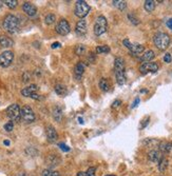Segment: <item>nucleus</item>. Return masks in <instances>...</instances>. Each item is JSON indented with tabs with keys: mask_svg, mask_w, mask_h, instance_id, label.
<instances>
[{
	"mask_svg": "<svg viewBox=\"0 0 172 176\" xmlns=\"http://www.w3.org/2000/svg\"><path fill=\"white\" fill-rule=\"evenodd\" d=\"M70 31H71V28H70L68 21L66 19L59 20V22L57 23V25H56V32H57L59 35L66 36L70 33Z\"/></svg>",
	"mask_w": 172,
	"mask_h": 176,
	"instance_id": "nucleus-10",
	"label": "nucleus"
},
{
	"mask_svg": "<svg viewBox=\"0 0 172 176\" xmlns=\"http://www.w3.org/2000/svg\"><path fill=\"white\" fill-rule=\"evenodd\" d=\"M3 3L7 5V7H9L10 9H15L18 4V1L17 0H4Z\"/></svg>",
	"mask_w": 172,
	"mask_h": 176,
	"instance_id": "nucleus-32",
	"label": "nucleus"
},
{
	"mask_svg": "<svg viewBox=\"0 0 172 176\" xmlns=\"http://www.w3.org/2000/svg\"><path fill=\"white\" fill-rule=\"evenodd\" d=\"M45 135H47V139L49 142H55L58 138L57 132H56L55 128L52 126H48L45 128Z\"/></svg>",
	"mask_w": 172,
	"mask_h": 176,
	"instance_id": "nucleus-11",
	"label": "nucleus"
},
{
	"mask_svg": "<svg viewBox=\"0 0 172 176\" xmlns=\"http://www.w3.org/2000/svg\"><path fill=\"white\" fill-rule=\"evenodd\" d=\"M55 92H56V94H58L59 96H64L67 93H68V91H67L66 86L58 83V84H56V86H55Z\"/></svg>",
	"mask_w": 172,
	"mask_h": 176,
	"instance_id": "nucleus-23",
	"label": "nucleus"
},
{
	"mask_svg": "<svg viewBox=\"0 0 172 176\" xmlns=\"http://www.w3.org/2000/svg\"><path fill=\"white\" fill-rule=\"evenodd\" d=\"M58 146H59V148H60L63 152H69L70 151V148L67 145H64V143H59Z\"/></svg>",
	"mask_w": 172,
	"mask_h": 176,
	"instance_id": "nucleus-39",
	"label": "nucleus"
},
{
	"mask_svg": "<svg viewBox=\"0 0 172 176\" xmlns=\"http://www.w3.org/2000/svg\"><path fill=\"white\" fill-rule=\"evenodd\" d=\"M18 176H26V173L21 172V173H20V174H18Z\"/></svg>",
	"mask_w": 172,
	"mask_h": 176,
	"instance_id": "nucleus-48",
	"label": "nucleus"
},
{
	"mask_svg": "<svg viewBox=\"0 0 172 176\" xmlns=\"http://www.w3.org/2000/svg\"><path fill=\"white\" fill-rule=\"evenodd\" d=\"M31 98H33V99H36V100H40V99H42V97H40V95H37L36 93L32 95V96H31Z\"/></svg>",
	"mask_w": 172,
	"mask_h": 176,
	"instance_id": "nucleus-41",
	"label": "nucleus"
},
{
	"mask_svg": "<svg viewBox=\"0 0 172 176\" xmlns=\"http://www.w3.org/2000/svg\"><path fill=\"white\" fill-rule=\"evenodd\" d=\"M144 7L148 13L153 12L155 9V1H153V0H146L144 3Z\"/></svg>",
	"mask_w": 172,
	"mask_h": 176,
	"instance_id": "nucleus-22",
	"label": "nucleus"
},
{
	"mask_svg": "<svg viewBox=\"0 0 172 176\" xmlns=\"http://www.w3.org/2000/svg\"><path fill=\"white\" fill-rule=\"evenodd\" d=\"M123 45H125L126 47H128L129 50H130L131 47H132V43H131V42H130V40H129V39H123Z\"/></svg>",
	"mask_w": 172,
	"mask_h": 176,
	"instance_id": "nucleus-38",
	"label": "nucleus"
},
{
	"mask_svg": "<svg viewBox=\"0 0 172 176\" xmlns=\"http://www.w3.org/2000/svg\"><path fill=\"white\" fill-rule=\"evenodd\" d=\"M167 26L170 30H172V18H170V19L167 20Z\"/></svg>",
	"mask_w": 172,
	"mask_h": 176,
	"instance_id": "nucleus-43",
	"label": "nucleus"
},
{
	"mask_svg": "<svg viewBox=\"0 0 172 176\" xmlns=\"http://www.w3.org/2000/svg\"><path fill=\"white\" fill-rule=\"evenodd\" d=\"M172 149V142L170 141H160L158 145V150L162 153H169Z\"/></svg>",
	"mask_w": 172,
	"mask_h": 176,
	"instance_id": "nucleus-17",
	"label": "nucleus"
},
{
	"mask_svg": "<svg viewBox=\"0 0 172 176\" xmlns=\"http://www.w3.org/2000/svg\"><path fill=\"white\" fill-rule=\"evenodd\" d=\"M20 112H21V109L19 108V106L14 103V105H11L9 108L7 109V115L11 120L19 121L21 118Z\"/></svg>",
	"mask_w": 172,
	"mask_h": 176,
	"instance_id": "nucleus-6",
	"label": "nucleus"
},
{
	"mask_svg": "<svg viewBox=\"0 0 172 176\" xmlns=\"http://www.w3.org/2000/svg\"><path fill=\"white\" fill-rule=\"evenodd\" d=\"M3 29L11 34H14L19 29V20L16 16L10 14L7 15L3 20Z\"/></svg>",
	"mask_w": 172,
	"mask_h": 176,
	"instance_id": "nucleus-2",
	"label": "nucleus"
},
{
	"mask_svg": "<svg viewBox=\"0 0 172 176\" xmlns=\"http://www.w3.org/2000/svg\"><path fill=\"white\" fill-rule=\"evenodd\" d=\"M76 176H88L87 172H78Z\"/></svg>",
	"mask_w": 172,
	"mask_h": 176,
	"instance_id": "nucleus-45",
	"label": "nucleus"
},
{
	"mask_svg": "<svg viewBox=\"0 0 172 176\" xmlns=\"http://www.w3.org/2000/svg\"><path fill=\"white\" fill-rule=\"evenodd\" d=\"M20 115H21V119L25 122H26V124H31V122H33L35 120V114L33 110L31 109V106H22Z\"/></svg>",
	"mask_w": 172,
	"mask_h": 176,
	"instance_id": "nucleus-7",
	"label": "nucleus"
},
{
	"mask_svg": "<svg viewBox=\"0 0 172 176\" xmlns=\"http://www.w3.org/2000/svg\"><path fill=\"white\" fill-rule=\"evenodd\" d=\"M63 109L60 108V106H54V109H53V117H54V119L57 122H60L61 119H63Z\"/></svg>",
	"mask_w": 172,
	"mask_h": 176,
	"instance_id": "nucleus-20",
	"label": "nucleus"
},
{
	"mask_svg": "<svg viewBox=\"0 0 172 176\" xmlns=\"http://www.w3.org/2000/svg\"><path fill=\"white\" fill-rule=\"evenodd\" d=\"M55 20H56V17H55V15L54 14H48L47 16H45V23L47 25H53V23L55 22Z\"/></svg>",
	"mask_w": 172,
	"mask_h": 176,
	"instance_id": "nucleus-31",
	"label": "nucleus"
},
{
	"mask_svg": "<svg viewBox=\"0 0 172 176\" xmlns=\"http://www.w3.org/2000/svg\"><path fill=\"white\" fill-rule=\"evenodd\" d=\"M13 129H14V124H13V121H9V122H7V124H4V130L7 132L13 131Z\"/></svg>",
	"mask_w": 172,
	"mask_h": 176,
	"instance_id": "nucleus-33",
	"label": "nucleus"
},
{
	"mask_svg": "<svg viewBox=\"0 0 172 176\" xmlns=\"http://www.w3.org/2000/svg\"><path fill=\"white\" fill-rule=\"evenodd\" d=\"M37 90H38V87H37L36 84H31V86L22 89L21 94H22V96H26V97H31L32 95L37 92Z\"/></svg>",
	"mask_w": 172,
	"mask_h": 176,
	"instance_id": "nucleus-15",
	"label": "nucleus"
},
{
	"mask_svg": "<svg viewBox=\"0 0 172 176\" xmlns=\"http://www.w3.org/2000/svg\"><path fill=\"white\" fill-rule=\"evenodd\" d=\"M60 47L59 42H54V43L52 44V49H56V47Z\"/></svg>",
	"mask_w": 172,
	"mask_h": 176,
	"instance_id": "nucleus-44",
	"label": "nucleus"
},
{
	"mask_svg": "<svg viewBox=\"0 0 172 176\" xmlns=\"http://www.w3.org/2000/svg\"><path fill=\"white\" fill-rule=\"evenodd\" d=\"M3 143H4L5 146H10V141H9V140H4Z\"/></svg>",
	"mask_w": 172,
	"mask_h": 176,
	"instance_id": "nucleus-46",
	"label": "nucleus"
},
{
	"mask_svg": "<svg viewBox=\"0 0 172 176\" xmlns=\"http://www.w3.org/2000/svg\"><path fill=\"white\" fill-rule=\"evenodd\" d=\"M128 18H129V19H130V21L133 23V25H137L138 23H139V20H138L137 18H136L134 15H132V14H129V15H128Z\"/></svg>",
	"mask_w": 172,
	"mask_h": 176,
	"instance_id": "nucleus-34",
	"label": "nucleus"
},
{
	"mask_svg": "<svg viewBox=\"0 0 172 176\" xmlns=\"http://www.w3.org/2000/svg\"><path fill=\"white\" fill-rule=\"evenodd\" d=\"M107 26H108L107 19L104 16H99L97 19H96L95 23H94V34H95L96 36L103 35L104 33H106Z\"/></svg>",
	"mask_w": 172,
	"mask_h": 176,
	"instance_id": "nucleus-5",
	"label": "nucleus"
},
{
	"mask_svg": "<svg viewBox=\"0 0 172 176\" xmlns=\"http://www.w3.org/2000/svg\"><path fill=\"white\" fill-rule=\"evenodd\" d=\"M120 105H122V101H120L119 99L115 100L113 102V105H112V109H117Z\"/></svg>",
	"mask_w": 172,
	"mask_h": 176,
	"instance_id": "nucleus-40",
	"label": "nucleus"
},
{
	"mask_svg": "<svg viewBox=\"0 0 172 176\" xmlns=\"http://www.w3.org/2000/svg\"><path fill=\"white\" fill-rule=\"evenodd\" d=\"M60 164V158L57 155H54V154H51L47 157V165L50 168H54L56 166Z\"/></svg>",
	"mask_w": 172,
	"mask_h": 176,
	"instance_id": "nucleus-16",
	"label": "nucleus"
},
{
	"mask_svg": "<svg viewBox=\"0 0 172 176\" xmlns=\"http://www.w3.org/2000/svg\"><path fill=\"white\" fill-rule=\"evenodd\" d=\"M130 52L131 54L134 55V56H137L139 54H143L145 52V47L144 45L142 44H138V43H132V47L130 49Z\"/></svg>",
	"mask_w": 172,
	"mask_h": 176,
	"instance_id": "nucleus-18",
	"label": "nucleus"
},
{
	"mask_svg": "<svg viewBox=\"0 0 172 176\" xmlns=\"http://www.w3.org/2000/svg\"><path fill=\"white\" fill-rule=\"evenodd\" d=\"M114 70L115 76H116V81L119 86H123L126 81L125 77V61L122 57H117L114 60Z\"/></svg>",
	"mask_w": 172,
	"mask_h": 176,
	"instance_id": "nucleus-1",
	"label": "nucleus"
},
{
	"mask_svg": "<svg viewBox=\"0 0 172 176\" xmlns=\"http://www.w3.org/2000/svg\"><path fill=\"white\" fill-rule=\"evenodd\" d=\"M78 120H79V124H84V120H82V118H78Z\"/></svg>",
	"mask_w": 172,
	"mask_h": 176,
	"instance_id": "nucleus-47",
	"label": "nucleus"
},
{
	"mask_svg": "<svg viewBox=\"0 0 172 176\" xmlns=\"http://www.w3.org/2000/svg\"><path fill=\"white\" fill-rule=\"evenodd\" d=\"M138 103H139V98L137 97V98H136L135 100H134V102H133V105L131 106V108H135V106H137V105H138Z\"/></svg>",
	"mask_w": 172,
	"mask_h": 176,
	"instance_id": "nucleus-42",
	"label": "nucleus"
},
{
	"mask_svg": "<svg viewBox=\"0 0 172 176\" xmlns=\"http://www.w3.org/2000/svg\"><path fill=\"white\" fill-rule=\"evenodd\" d=\"M85 72V65L82 62H78L75 66V74L77 76H81Z\"/></svg>",
	"mask_w": 172,
	"mask_h": 176,
	"instance_id": "nucleus-27",
	"label": "nucleus"
},
{
	"mask_svg": "<svg viewBox=\"0 0 172 176\" xmlns=\"http://www.w3.org/2000/svg\"><path fill=\"white\" fill-rule=\"evenodd\" d=\"M13 44H14V41L11 38H9V37L0 36V45H2L3 47H13Z\"/></svg>",
	"mask_w": 172,
	"mask_h": 176,
	"instance_id": "nucleus-21",
	"label": "nucleus"
},
{
	"mask_svg": "<svg viewBox=\"0 0 172 176\" xmlns=\"http://www.w3.org/2000/svg\"><path fill=\"white\" fill-rule=\"evenodd\" d=\"M96 52L98 54H105V53H109L110 52V47L108 45H99L96 47Z\"/></svg>",
	"mask_w": 172,
	"mask_h": 176,
	"instance_id": "nucleus-29",
	"label": "nucleus"
},
{
	"mask_svg": "<svg viewBox=\"0 0 172 176\" xmlns=\"http://www.w3.org/2000/svg\"><path fill=\"white\" fill-rule=\"evenodd\" d=\"M158 70V65L155 62H143L139 65V72L142 74L148 73H156Z\"/></svg>",
	"mask_w": 172,
	"mask_h": 176,
	"instance_id": "nucleus-8",
	"label": "nucleus"
},
{
	"mask_svg": "<svg viewBox=\"0 0 172 176\" xmlns=\"http://www.w3.org/2000/svg\"><path fill=\"white\" fill-rule=\"evenodd\" d=\"M75 32L78 36H85L87 33V22L85 19H80L78 22L76 23L75 26Z\"/></svg>",
	"mask_w": 172,
	"mask_h": 176,
	"instance_id": "nucleus-14",
	"label": "nucleus"
},
{
	"mask_svg": "<svg viewBox=\"0 0 172 176\" xmlns=\"http://www.w3.org/2000/svg\"><path fill=\"white\" fill-rule=\"evenodd\" d=\"M99 88L103 92H108L110 89V83L106 78H101L99 80Z\"/></svg>",
	"mask_w": 172,
	"mask_h": 176,
	"instance_id": "nucleus-24",
	"label": "nucleus"
},
{
	"mask_svg": "<svg viewBox=\"0 0 172 176\" xmlns=\"http://www.w3.org/2000/svg\"><path fill=\"white\" fill-rule=\"evenodd\" d=\"M171 60H172L171 54H170V53H167V54L165 55V57H164V61H165V62H167V63H170Z\"/></svg>",
	"mask_w": 172,
	"mask_h": 176,
	"instance_id": "nucleus-37",
	"label": "nucleus"
},
{
	"mask_svg": "<svg viewBox=\"0 0 172 176\" xmlns=\"http://www.w3.org/2000/svg\"><path fill=\"white\" fill-rule=\"evenodd\" d=\"M148 159L151 162L158 164L163 159V153L160 150H152L148 153Z\"/></svg>",
	"mask_w": 172,
	"mask_h": 176,
	"instance_id": "nucleus-13",
	"label": "nucleus"
},
{
	"mask_svg": "<svg viewBox=\"0 0 172 176\" xmlns=\"http://www.w3.org/2000/svg\"><path fill=\"white\" fill-rule=\"evenodd\" d=\"M95 171H96V168L95 167H90L87 171L88 176H95Z\"/></svg>",
	"mask_w": 172,
	"mask_h": 176,
	"instance_id": "nucleus-35",
	"label": "nucleus"
},
{
	"mask_svg": "<svg viewBox=\"0 0 172 176\" xmlns=\"http://www.w3.org/2000/svg\"><path fill=\"white\" fill-rule=\"evenodd\" d=\"M149 120H150V117L149 116H147L146 118L144 119L143 122H142V124H141V129H143V128H146L147 127V124H149Z\"/></svg>",
	"mask_w": 172,
	"mask_h": 176,
	"instance_id": "nucleus-36",
	"label": "nucleus"
},
{
	"mask_svg": "<svg viewBox=\"0 0 172 176\" xmlns=\"http://www.w3.org/2000/svg\"><path fill=\"white\" fill-rule=\"evenodd\" d=\"M153 40H154L155 47L160 51H165L170 44V37H169L168 34L163 33V32L155 34Z\"/></svg>",
	"mask_w": 172,
	"mask_h": 176,
	"instance_id": "nucleus-3",
	"label": "nucleus"
},
{
	"mask_svg": "<svg viewBox=\"0 0 172 176\" xmlns=\"http://www.w3.org/2000/svg\"><path fill=\"white\" fill-rule=\"evenodd\" d=\"M167 168H168V159L163 157L162 160L158 162V170H160V172H165L167 170Z\"/></svg>",
	"mask_w": 172,
	"mask_h": 176,
	"instance_id": "nucleus-25",
	"label": "nucleus"
},
{
	"mask_svg": "<svg viewBox=\"0 0 172 176\" xmlns=\"http://www.w3.org/2000/svg\"><path fill=\"white\" fill-rule=\"evenodd\" d=\"M22 10L30 17H34L37 14V7L33 3H31V2H25L22 5Z\"/></svg>",
	"mask_w": 172,
	"mask_h": 176,
	"instance_id": "nucleus-12",
	"label": "nucleus"
},
{
	"mask_svg": "<svg viewBox=\"0 0 172 176\" xmlns=\"http://www.w3.org/2000/svg\"><path fill=\"white\" fill-rule=\"evenodd\" d=\"M2 3H3V2H2V1H0V7H2Z\"/></svg>",
	"mask_w": 172,
	"mask_h": 176,
	"instance_id": "nucleus-49",
	"label": "nucleus"
},
{
	"mask_svg": "<svg viewBox=\"0 0 172 176\" xmlns=\"http://www.w3.org/2000/svg\"><path fill=\"white\" fill-rule=\"evenodd\" d=\"M112 3H113V5L115 7H117V9L120 10V11H123L126 7H127V2L122 1V0H114Z\"/></svg>",
	"mask_w": 172,
	"mask_h": 176,
	"instance_id": "nucleus-26",
	"label": "nucleus"
},
{
	"mask_svg": "<svg viewBox=\"0 0 172 176\" xmlns=\"http://www.w3.org/2000/svg\"><path fill=\"white\" fill-rule=\"evenodd\" d=\"M75 53L77 55H84L86 53V47L84 44H77L76 47H75Z\"/></svg>",
	"mask_w": 172,
	"mask_h": 176,
	"instance_id": "nucleus-30",
	"label": "nucleus"
},
{
	"mask_svg": "<svg viewBox=\"0 0 172 176\" xmlns=\"http://www.w3.org/2000/svg\"><path fill=\"white\" fill-rule=\"evenodd\" d=\"M106 176H116V175H106Z\"/></svg>",
	"mask_w": 172,
	"mask_h": 176,
	"instance_id": "nucleus-50",
	"label": "nucleus"
},
{
	"mask_svg": "<svg viewBox=\"0 0 172 176\" xmlns=\"http://www.w3.org/2000/svg\"><path fill=\"white\" fill-rule=\"evenodd\" d=\"M90 12V7L84 0H78L76 1V5H75V15L77 17H79L80 19H84V18L89 14Z\"/></svg>",
	"mask_w": 172,
	"mask_h": 176,
	"instance_id": "nucleus-4",
	"label": "nucleus"
},
{
	"mask_svg": "<svg viewBox=\"0 0 172 176\" xmlns=\"http://www.w3.org/2000/svg\"><path fill=\"white\" fill-rule=\"evenodd\" d=\"M154 57H155L154 52H153L152 50H148V51H145L143 55H142V57H139V59L144 61V62H149V61H151Z\"/></svg>",
	"mask_w": 172,
	"mask_h": 176,
	"instance_id": "nucleus-19",
	"label": "nucleus"
},
{
	"mask_svg": "<svg viewBox=\"0 0 172 176\" xmlns=\"http://www.w3.org/2000/svg\"><path fill=\"white\" fill-rule=\"evenodd\" d=\"M42 176H59V173L52 169H45L42 172Z\"/></svg>",
	"mask_w": 172,
	"mask_h": 176,
	"instance_id": "nucleus-28",
	"label": "nucleus"
},
{
	"mask_svg": "<svg viewBox=\"0 0 172 176\" xmlns=\"http://www.w3.org/2000/svg\"><path fill=\"white\" fill-rule=\"evenodd\" d=\"M13 59H14V54L11 51H5V52L1 53L0 54V66L7 68L13 62Z\"/></svg>",
	"mask_w": 172,
	"mask_h": 176,
	"instance_id": "nucleus-9",
	"label": "nucleus"
}]
</instances>
